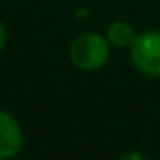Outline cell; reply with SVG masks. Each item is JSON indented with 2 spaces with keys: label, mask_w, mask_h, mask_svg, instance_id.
I'll use <instances>...</instances> for the list:
<instances>
[{
  "label": "cell",
  "mask_w": 160,
  "mask_h": 160,
  "mask_svg": "<svg viewBox=\"0 0 160 160\" xmlns=\"http://www.w3.org/2000/svg\"><path fill=\"white\" fill-rule=\"evenodd\" d=\"M112 51L113 49L103 32L85 31L71 39L69 47H67V57L77 71L95 73V71H102L109 63Z\"/></svg>",
  "instance_id": "1"
},
{
  "label": "cell",
  "mask_w": 160,
  "mask_h": 160,
  "mask_svg": "<svg viewBox=\"0 0 160 160\" xmlns=\"http://www.w3.org/2000/svg\"><path fill=\"white\" fill-rule=\"evenodd\" d=\"M130 63L140 75L148 79H160V28L140 31L128 49Z\"/></svg>",
  "instance_id": "2"
},
{
  "label": "cell",
  "mask_w": 160,
  "mask_h": 160,
  "mask_svg": "<svg viewBox=\"0 0 160 160\" xmlns=\"http://www.w3.org/2000/svg\"><path fill=\"white\" fill-rule=\"evenodd\" d=\"M24 148V130L12 112L0 108V160L16 158Z\"/></svg>",
  "instance_id": "3"
},
{
  "label": "cell",
  "mask_w": 160,
  "mask_h": 160,
  "mask_svg": "<svg viewBox=\"0 0 160 160\" xmlns=\"http://www.w3.org/2000/svg\"><path fill=\"white\" fill-rule=\"evenodd\" d=\"M138 32L140 31H136V27H134L132 22L116 18V20H112V22H108L103 35H106V39L109 41L112 49H116V51H128L134 45Z\"/></svg>",
  "instance_id": "4"
},
{
  "label": "cell",
  "mask_w": 160,
  "mask_h": 160,
  "mask_svg": "<svg viewBox=\"0 0 160 160\" xmlns=\"http://www.w3.org/2000/svg\"><path fill=\"white\" fill-rule=\"evenodd\" d=\"M120 160H148V154H144V152H124V154H120Z\"/></svg>",
  "instance_id": "5"
},
{
  "label": "cell",
  "mask_w": 160,
  "mask_h": 160,
  "mask_svg": "<svg viewBox=\"0 0 160 160\" xmlns=\"http://www.w3.org/2000/svg\"><path fill=\"white\" fill-rule=\"evenodd\" d=\"M6 43H8V31H6V27H4V22L0 20V53L4 51Z\"/></svg>",
  "instance_id": "6"
}]
</instances>
